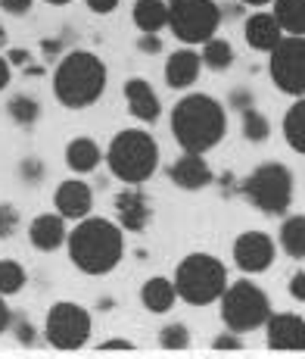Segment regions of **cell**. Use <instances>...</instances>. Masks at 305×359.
<instances>
[{
  "mask_svg": "<svg viewBox=\"0 0 305 359\" xmlns=\"http://www.w3.org/2000/svg\"><path fill=\"white\" fill-rule=\"evenodd\" d=\"M69 259L85 275H109L125 257V229L109 219L85 216L66 238Z\"/></svg>",
  "mask_w": 305,
  "mask_h": 359,
  "instance_id": "obj_1",
  "label": "cell"
},
{
  "mask_svg": "<svg viewBox=\"0 0 305 359\" xmlns=\"http://www.w3.org/2000/svg\"><path fill=\"white\" fill-rule=\"evenodd\" d=\"M227 131V113L209 94H187L171 109V135L187 154H209Z\"/></svg>",
  "mask_w": 305,
  "mask_h": 359,
  "instance_id": "obj_2",
  "label": "cell"
},
{
  "mask_svg": "<svg viewBox=\"0 0 305 359\" xmlns=\"http://www.w3.org/2000/svg\"><path fill=\"white\" fill-rule=\"evenodd\" d=\"M106 91V66L91 50H72L53 72V94L66 109H87Z\"/></svg>",
  "mask_w": 305,
  "mask_h": 359,
  "instance_id": "obj_3",
  "label": "cell"
},
{
  "mask_svg": "<svg viewBox=\"0 0 305 359\" xmlns=\"http://www.w3.org/2000/svg\"><path fill=\"white\" fill-rule=\"evenodd\" d=\"M106 165L119 182L125 184H143L159 169V144L150 131L143 128H125L109 141Z\"/></svg>",
  "mask_w": 305,
  "mask_h": 359,
  "instance_id": "obj_4",
  "label": "cell"
},
{
  "mask_svg": "<svg viewBox=\"0 0 305 359\" xmlns=\"http://www.w3.org/2000/svg\"><path fill=\"white\" fill-rule=\"evenodd\" d=\"M175 291L190 306H209L218 303L227 287L225 262L212 253H187L175 269Z\"/></svg>",
  "mask_w": 305,
  "mask_h": 359,
  "instance_id": "obj_5",
  "label": "cell"
},
{
  "mask_svg": "<svg viewBox=\"0 0 305 359\" xmlns=\"http://www.w3.org/2000/svg\"><path fill=\"white\" fill-rule=\"evenodd\" d=\"M218 303H221V322H225V328L237 331V334L265 328L268 316H271V300H268V294L246 278L227 285Z\"/></svg>",
  "mask_w": 305,
  "mask_h": 359,
  "instance_id": "obj_6",
  "label": "cell"
},
{
  "mask_svg": "<svg viewBox=\"0 0 305 359\" xmlns=\"http://www.w3.org/2000/svg\"><path fill=\"white\" fill-rule=\"evenodd\" d=\"M243 197L265 216H283L293 203V172L283 163H262L243 182Z\"/></svg>",
  "mask_w": 305,
  "mask_h": 359,
  "instance_id": "obj_7",
  "label": "cell"
},
{
  "mask_svg": "<svg viewBox=\"0 0 305 359\" xmlns=\"http://www.w3.org/2000/svg\"><path fill=\"white\" fill-rule=\"evenodd\" d=\"M221 10L215 0H169V29L187 47H197L218 34Z\"/></svg>",
  "mask_w": 305,
  "mask_h": 359,
  "instance_id": "obj_8",
  "label": "cell"
},
{
  "mask_svg": "<svg viewBox=\"0 0 305 359\" xmlns=\"http://www.w3.org/2000/svg\"><path fill=\"white\" fill-rule=\"evenodd\" d=\"M91 313L72 300H59L50 306L44 322V337L57 350H81L91 341Z\"/></svg>",
  "mask_w": 305,
  "mask_h": 359,
  "instance_id": "obj_9",
  "label": "cell"
},
{
  "mask_svg": "<svg viewBox=\"0 0 305 359\" xmlns=\"http://www.w3.org/2000/svg\"><path fill=\"white\" fill-rule=\"evenodd\" d=\"M268 72L277 91L305 97V34H283L268 53Z\"/></svg>",
  "mask_w": 305,
  "mask_h": 359,
  "instance_id": "obj_10",
  "label": "cell"
},
{
  "mask_svg": "<svg viewBox=\"0 0 305 359\" xmlns=\"http://www.w3.org/2000/svg\"><path fill=\"white\" fill-rule=\"evenodd\" d=\"M274 241L268 231H243L234 241V266L243 275H262L274 262Z\"/></svg>",
  "mask_w": 305,
  "mask_h": 359,
  "instance_id": "obj_11",
  "label": "cell"
},
{
  "mask_svg": "<svg viewBox=\"0 0 305 359\" xmlns=\"http://www.w3.org/2000/svg\"><path fill=\"white\" fill-rule=\"evenodd\" d=\"M268 350H290L299 353L305 350V319L296 313H271L265 322Z\"/></svg>",
  "mask_w": 305,
  "mask_h": 359,
  "instance_id": "obj_12",
  "label": "cell"
},
{
  "mask_svg": "<svg viewBox=\"0 0 305 359\" xmlns=\"http://www.w3.org/2000/svg\"><path fill=\"white\" fill-rule=\"evenodd\" d=\"M53 203H57V212L69 222H81L85 216H91L94 210V191L91 184H85L81 178H69L57 188L53 194Z\"/></svg>",
  "mask_w": 305,
  "mask_h": 359,
  "instance_id": "obj_13",
  "label": "cell"
},
{
  "mask_svg": "<svg viewBox=\"0 0 305 359\" xmlns=\"http://www.w3.org/2000/svg\"><path fill=\"white\" fill-rule=\"evenodd\" d=\"M169 178H171V184L181 191H203L212 184L215 175H212L209 163H206V154H187L184 150V154L171 163Z\"/></svg>",
  "mask_w": 305,
  "mask_h": 359,
  "instance_id": "obj_14",
  "label": "cell"
},
{
  "mask_svg": "<svg viewBox=\"0 0 305 359\" xmlns=\"http://www.w3.org/2000/svg\"><path fill=\"white\" fill-rule=\"evenodd\" d=\"M283 34L287 32L281 29V22H277L274 13H253V16L246 19V25H243L246 44L253 47V50H259V53H271Z\"/></svg>",
  "mask_w": 305,
  "mask_h": 359,
  "instance_id": "obj_15",
  "label": "cell"
},
{
  "mask_svg": "<svg viewBox=\"0 0 305 359\" xmlns=\"http://www.w3.org/2000/svg\"><path fill=\"white\" fill-rule=\"evenodd\" d=\"M125 100H128L131 116L141 119V122H156L159 116H162L159 94L152 91V85L147 79H128L125 81Z\"/></svg>",
  "mask_w": 305,
  "mask_h": 359,
  "instance_id": "obj_16",
  "label": "cell"
},
{
  "mask_svg": "<svg viewBox=\"0 0 305 359\" xmlns=\"http://www.w3.org/2000/svg\"><path fill=\"white\" fill-rule=\"evenodd\" d=\"M115 216H119V225L125 231H143L152 219V206L141 191L128 188L115 197Z\"/></svg>",
  "mask_w": 305,
  "mask_h": 359,
  "instance_id": "obj_17",
  "label": "cell"
},
{
  "mask_svg": "<svg viewBox=\"0 0 305 359\" xmlns=\"http://www.w3.org/2000/svg\"><path fill=\"white\" fill-rule=\"evenodd\" d=\"M66 238H69L66 219H62L59 212H44V216H38L29 225V241H31L34 250H41V253L59 250V247L66 244Z\"/></svg>",
  "mask_w": 305,
  "mask_h": 359,
  "instance_id": "obj_18",
  "label": "cell"
},
{
  "mask_svg": "<svg viewBox=\"0 0 305 359\" xmlns=\"http://www.w3.org/2000/svg\"><path fill=\"white\" fill-rule=\"evenodd\" d=\"M199 69H203V57L197 50H190V47L175 50L165 63V85L175 88V91H187L190 85H197Z\"/></svg>",
  "mask_w": 305,
  "mask_h": 359,
  "instance_id": "obj_19",
  "label": "cell"
},
{
  "mask_svg": "<svg viewBox=\"0 0 305 359\" xmlns=\"http://www.w3.org/2000/svg\"><path fill=\"white\" fill-rule=\"evenodd\" d=\"M175 300H178V291H175V281L171 278H165V275H152V278L143 281L141 303H143L147 313H152V316L169 313V309L175 306Z\"/></svg>",
  "mask_w": 305,
  "mask_h": 359,
  "instance_id": "obj_20",
  "label": "cell"
},
{
  "mask_svg": "<svg viewBox=\"0 0 305 359\" xmlns=\"http://www.w3.org/2000/svg\"><path fill=\"white\" fill-rule=\"evenodd\" d=\"M134 25L141 34H159L169 29V4L165 0H134Z\"/></svg>",
  "mask_w": 305,
  "mask_h": 359,
  "instance_id": "obj_21",
  "label": "cell"
},
{
  "mask_svg": "<svg viewBox=\"0 0 305 359\" xmlns=\"http://www.w3.org/2000/svg\"><path fill=\"white\" fill-rule=\"evenodd\" d=\"M103 154H100V144L91 141V137H75V141L66 144V165L78 175H87L100 165Z\"/></svg>",
  "mask_w": 305,
  "mask_h": 359,
  "instance_id": "obj_22",
  "label": "cell"
},
{
  "mask_svg": "<svg viewBox=\"0 0 305 359\" xmlns=\"http://www.w3.org/2000/svg\"><path fill=\"white\" fill-rule=\"evenodd\" d=\"M283 141L290 144V150L305 156V97H296L283 116Z\"/></svg>",
  "mask_w": 305,
  "mask_h": 359,
  "instance_id": "obj_23",
  "label": "cell"
},
{
  "mask_svg": "<svg viewBox=\"0 0 305 359\" xmlns=\"http://www.w3.org/2000/svg\"><path fill=\"white\" fill-rule=\"evenodd\" d=\"M274 16L287 34H305V0H271Z\"/></svg>",
  "mask_w": 305,
  "mask_h": 359,
  "instance_id": "obj_24",
  "label": "cell"
},
{
  "mask_svg": "<svg viewBox=\"0 0 305 359\" xmlns=\"http://www.w3.org/2000/svg\"><path fill=\"white\" fill-rule=\"evenodd\" d=\"M281 247L287 257L305 259V216H290L281 225Z\"/></svg>",
  "mask_w": 305,
  "mask_h": 359,
  "instance_id": "obj_25",
  "label": "cell"
},
{
  "mask_svg": "<svg viewBox=\"0 0 305 359\" xmlns=\"http://www.w3.org/2000/svg\"><path fill=\"white\" fill-rule=\"evenodd\" d=\"M203 66L212 69V72H225V69L234 66V47L227 44L225 38H218V34H212L209 41H203Z\"/></svg>",
  "mask_w": 305,
  "mask_h": 359,
  "instance_id": "obj_26",
  "label": "cell"
},
{
  "mask_svg": "<svg viewBox=\"0 0 305 359\" xmlns=\"http://www.w3.org/2000/svg\"><path fill=\"white\" fill-rule=\"evenodd\" d=\"M25 266L16 259H0V294L3 297H13L25 287Z\"/></svg>",
  "mask_w": 305,
  "mask_h": 359,
  "instance_id": "obj_27",
  "label": "cell"
},
{
  "mask_svg": "<svg viewBox=\"0 0 305 359\" xmlns=\"http://www.w3.org/2000/svg\"><path fill=\"white\" fill-rule=\"evenodd\" d=\"M268 135H271L268 116H262L255 107H246L243 109V137L253 144H262V141H268Z\"/></svg>",
  "mask_w": 305,
  "mask_h": 359,
  "instance_id": "obj_28",
  "label": "cell"
},
{
  "mask_svg": "<svg viewBox=\"0 0 305 359\" xmlns=\"http://www.w3.org/2000/svg\"><path fill=\"white\" fill-rule=\"evenodd\" d=\"M6 113H10V119L19 122V126H34L38 116H41V107H38V100L34 97H29V94H19V97L10 100Z\"/></svg>",
  "mask_w": 305,
  "mask_h": 359,
  "instance_id": "obj_29",
  "label": "cell"
},
{
  "mask_svg": "<svg viewBox=\"0 0 305 359\" xmlns=\"http://www.w3.org/2000/svg\"><path fill=\"white\" fill-rule=\"evenodd\" d=\"M159 344H162L165 350H187L190 347V331H187V325H181V322H171V325L162 328Z\"/></svg>",
  "mask_w": 305,
  "mask_h": 359,
  "instance_id": "obj_30",
  "label": "cell"
},
{
  "mask_svg": "<svg viewBox=\"0 0 305 359\" xmlns=\"http://www.w3.org/2000/svg\"><path fill=\"white\" fill-rule=\"evenodd\" d=\"M19 229V212L10 203H0V238H13Z\"/></svg>",
  "mask_w": 305,
  "mask_h": 359,
  "instance_id": "obj_31",
  "label": "cell"
},
{
  "mask_svg": "<svg viewBox=\"0 0 305 359\" xmlns=\"http://www.w3.org/2000/svg\"><path fill=\"white\" fill-rule=\"evenodd\" d=\"M34 6V0H0V10L10 13V16H25Z\"/></svg>",
  "mask_w": 305,
  "mask_h": 359,
  "instance_id": "obj_32",
  "label": "cell"
},
{
  "mask_svg": "<svg viewBox=\"0 0 305 359\" xmlns=\"http://www.w3.org/2000/svg\"><path fill=\"white\" fill-rule=\"evenodd\" d=\"M212 347H215V350H243V341L237 337V331H227V334L215 337Z\"/></svg>",
  "mask_w": 305,
  "mask_h": 359,
  "instance_id": "obj_33",
  "label": "cell"
},
{
  "mask_svg": "<svg viewBox=\"0 0 305 359\" xmlns=\"http://www.w3.org/2000/svg\"><path fill=\"white\" fill-rule=\"evenodd\" d=\"M290 297H293L296 303H305V272H296L293 278H290Z\"/></svg>",
  "mask_w": 305,
  "mask_h": 359,
  "instance_id": "obj_34",
  "label": "cell"
},
{
  "mask_svg": "<svg viewBox=\"0 0 305 359\" xmlns=\"http://www.w3.org/2000/svg\"><path fill=\"white\" fill-rule=\"evenodd\" d=\"M87 10L91 13H100V16H106V13H113L115 6H119V0H85Z\"/></svg>",
  "mask_w": 305,
  "mask_h": 359,
  "instance_id": "obj_35",
  "label": "cell"
},
{
  "mask_svg": "<svg viewBox=\"0 0 305 359\" xmlns=\"http://www.w3.org/2000/svg\"><path fill=\"white\" fill-rule=\"evenodd\" d=\"M159 38L156 34H141V50H147V53H159Z\"/></svg>",
  "mask_w": 305,
  "mask_h": 359,
  "instance_id": "obj_36",
  "label": "cell"
},
{
  "mask_svg": "<svg viewBox=\"0 0 305 359\" xmlns=\"http://www.w3.org/2000/svg\"><path fill=\"white\" fill-rule=\"evenodd\" d=\"M22 175L29 178V182H38V178H41V165H38V160L22 163Z\"/></svg>",
  "mask_w": 305,
  "mask_h": 359,
  "instance_id": "obj_37",
  "label": "cell"
},
{
  "mask_svg": "<svg viewBox=\"0 0 305 359\" xmlns=\"http://www.w3.org/2000/svg\"><path fill=\"white\" fill-rule=\"evenodd\" d=\"M100 350H103V353H109V350H134V344H131V341H103Z\"/></svg>",
  "mask_w": 305,
  "mask_h": 359,
  "instance_id": "obj_38",
  "label": "cell"
},
{
  "mask_svg": "<svg viewBox=\"0 0 305 359\" xmlns=\"http://www.w3.org/2000/svg\"><path fill=\"white\" fill-rule=\"evenodd\" d=\"M10 328V306H6V297L0 294V334Z\"/></svg>",
  "mask_w": 305,
  "mask_h": 359,
  "instance_id": "obj_39",
  "label": "cell"
},
{
  "mask_svg": "<svg viewBox=\"0 0 305 359\" xmlns=\"http://www.w3.org/2000/svg\"><path fill=\"white\" fill-rule=\"evenodd\" d=\"M10 85V60H3L0 57V91Z\"/></svg>",
  "mask_w": 305,
  "mask_h": 359,
  "instance_id": "obj_40",
  "label": "cell"
},
{
  "mask_svg": "<svg viewBox=\"0 0 305 359\" xmlns=\"http://www.w3.org/2000/svg\"><path fill=\"white\" fill-rule=\"evenodd\" d=\"M19 344H34V328L31 325H19Z\"/></svg>",
  "mask_w": 305,
  "mask_h": 359,
  "instance_id": "obj_41",
  "label": "cell"
},
{
  "mask_svg": "<svg viewBox=\"0 0 305 359\" xmlns=\"http://www.w3.org/2000/svg\"><path fill=\"white\" fill-rule=\"evenodd\" d=\"M10 63H25V53L22 50H13L10 53Z\"/></svg>",
  "mask_w": 305,
  "mask_h": 359,
  "instance_id": "obj_42",
  "label": "cell"
},
{
  "mask_svg": "<svg viewBox=\"0 0 305 359\" xmlns=\"http://www.w3.org/2000/svg\"><path fill=\"white\" fill-rule=\"evenodd\" d=\"M240 4H246V6H265V4H271V0H240Z\"/></svg>",
  "mask_w": 305,
  "mask_h": 359,
  "instance_id": "obj_43",
  "label": "cell"
},
{
  "mask_svg": "<svg viewBox=\"0 0 305 359\" xmlns=\"http://www.w3.org/2000/svg\"><path fill=\"white\" fill-rule=\"evenodd\" d=\"M6 44V29H3V22H0V47Z\"/></svg>",
  "mask_w": 305,
  "mask_h": 359,
  "instance_id": "obj_44",
  "label": "cell"
},
{
  "mask_svg": "<svg viewBox=\"0 0 305 359\" xmlns=\"http://www.w3.org/2000/svg\"><path fill=\"white\" fill-rule=\"evenodd\" d=\"M44 4H53V6H62V4H72V0H44Z\"/></svg>",
  "mask_w": 305,
  "mask_h": 359,
  "instance_id": "obj_45",
  "label": "cell"
}]
</instances>
